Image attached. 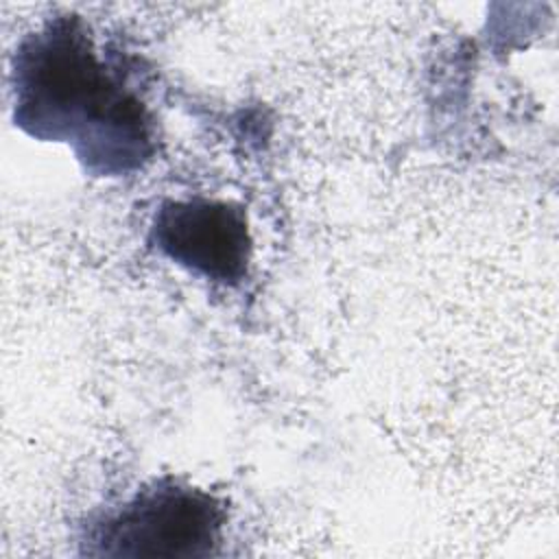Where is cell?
<instances>
[{"label":"cell","instance_id":"cell-1","mask_svg":"<svg viewBox=\"0 0 559 559\" xmlns=\"http://www.w3.org/2000/svg\"><path fill=\"white\" fill-rule=\"evenodd\" d=\"M13 92L15 124L68 142L92 173L122 175L153 153L146 107L98 59L79 17H52L22 39Z\"/></svg>","mask_w":559,"mask_h":559},{"label":"cell","instance_id":"cell-2","mask_svg":"<svg viewBox=\"0 0 559 559\" xmlns=\"http://www.w3.org/2000/svg\"><path fill=\"white\" fill-rule=\"evenodd\" d=\"M225 518L214 496L166 476L96 520L85 544L90 555L105 557H210L223 539Z\"/></svg>","mask_w":559,"mask_h":559},{"label":"cell","instance_id":"cell-3","mask_svg":"<svg viewBox=\"0 0 559 559\" xmlns=\"http://www.w3.org/2000/svg\"><path fill=\"white\" fill-rule=\"evenodd\" d=\"M153 245L175 264L221 284H238L249 264L251 238L238 205L210 199L166 201L151 227Z\"/></svg>","mask_w":559,"mask_h":559}]
</instances>
